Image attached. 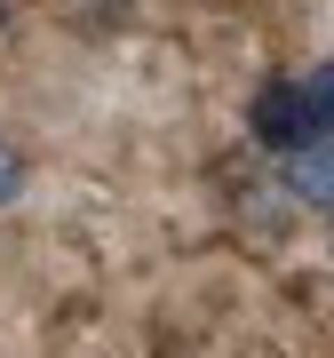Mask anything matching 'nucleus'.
I'll return each mask as SVG.
<instances>
[{
    "mask_svg": "<svg viewBox=\"0 0 334 358\" xmlns=\"http://www.w3.org/2000/svg\"><path fill=\"white\" fill-rule=\"evenodd\" d=\"M255 143L263 152H279V159H295V152H319L326 128H319V103H310L303 80H270V88H255Z\"/></svg>",
    "mask_w": 334,
    "mask_h": 358,
    "instance_id": "f257e3e1",
    "label": "nucleus"
},
{
    "mask_svg": "<svg viewBox=\"0 0 334 358\" xmlns=\"http://www.w3.org/2000/svg\"><path fill=\"white\" fill-rule=\"evenodd\" d=\"M286 192L310 199V207H334V143H319V152H295V159H286Z\"/></svg>",
    "mask_w": 334,
    "mask_h": 358,
    "instance_id": "f03ea898",
    "label": "nucleus"
},
{
    "mask_svg": "<svg viewBox=\"0 0 334 358\" xmlns=\"http://www.w3.org/2000/svg\"><path fill=\"white\" fill-rule=\"evenodd\" d=\"M303 88H310V103H319V128H326V143H334V56H326V64H310Z\"/></svg>",
    "mask_w": 334,
    "mask_h": 358,
    "instance_id": "7ed1b4c3",
    "label": "nucleus"
},
{
    "mask_svg": "<svg viewBox=\"0 0 334 358\" xmlns=\"http://www.w3.org/2000/svg\"><path fill=\"white\" fill-rule=\"evenodd\" d=\"M16 192H24V159H16V152H8V143H0V207H8Z\"/></svg>",
    "mask_w": 334,
    "mask_h": 358,
    "instance_id": "20e7f679",
    "label": "nucleus"
}]
</instances>
